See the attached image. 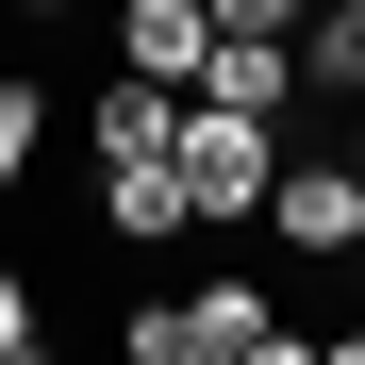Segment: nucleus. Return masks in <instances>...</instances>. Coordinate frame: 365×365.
<instances>
[{"label": "nucleus", "mask_w": 365, "mask_h": 365, "mask_svg": "<svg viewBox=\"0 0 365 365\" xmlns=\"http://www.w3.org/2000/svg\"><path fill=\"white\" fill-rule=\"evenodd\" d=\"M0 17H83V0H0Z\"/></svg>", "instance_id": "10"}, {"label": "nucleus", "mask_w": 365, "mask_h": 365, "mask_svg": "<svg viewBox=\"0 0 365 365\" xmlns=\"http://www.w3.org/2000/svg\"><path fill=\"white\" fill-rule=\"evenodd\" d=\"M83 133H100V166H150V150L182 133V83H150V67H116V83H100V116H83Z\"/></svg>", "instance_id": "5"}, {"label": "nucleus", "mask_w": 365, "mask_h": 365, "mask_svg": "<svg viewBox=\"0 0 365 365\" xmlns=\"http://www.w3.org/2000/svg\"><path fill=\"white\" fill-rule=\"evenodd\" d=\"M266 232H282V250H316V266H349V250H365V182H349V150L282 166V182H266Z\"/></svg>", "instance_id": "3"}, {"label": "nucleus", "mask_w": 365, "mask_h": 365, "mask_svg": "<svg viewBox=\"0 0 365 365\" xmlns=\"http://www.w3.org/2000/svg\"><path fill=\"white\" fill-rule=\"evenodd\" d=\"M116 50H133L150 83H200L216 67V17H200V0H116Z\"/></svg>", "instance_id": "4"}, {"label": "nucleus", "mask_w": 365, "mask_h": 365, "mask_svg": "<svg viewBox=\"0 0 365 365\" xmlns=\"http://www.w3.org/2000/svg\"><path fill=\"white\" fill-rule=\"evenodd\" d=\"M100 216H116V250H166L182 232V166L150 150V166H100Z\"/></svg>", "instance_id": "7"}, {"label": "nucleus", "mask_w": 365, "mask_h": 365, "mask_svg": "<svg viewBox=\"0 0 365 365\" xmlns=\"http://www.w3.org/2000/svg\"><path fill=\"white\" fill-rule=\"evenodd\" d=\"M200 100H250V116H282V100H299V34H216Z\"/></svg>", "instance_id": "6"}, {"label": "nucleus", "mask_w": 365, "mask_h": 365, "mask_svg": "<svg viewBox=\"0 0 365 365\" xmlns=\"http://www.w3.org/2000/svg\"><path fill=\"white\" fill-rule=\"evenodd\" d=\"M349 182H365V100H349Z\"/></svg>", "instance_id": "11"}, {"label": "nucleus", "mask_w": 365, "mask_h": 365, "mask_svg": "<svg viewBox=\"0 0 365 365\" xmlns=\"http://www.w3.org/2000/svg\"><path fill=\"white\" fill-rule=\"evenodd\" d=\"M133 365H299V332L266 316V282H200V299H150V316H116Z\"/></svg>", "instance_id": "2"}, {"label": "nucleus", "mask_w": 365, "mask_h": 365, "mask_svg": "<svg viewBox=\"0 0 365 365\" xmlns=\"http://www.w3.org/2000/svg\"><path fill=\"white\" fill-rule=\"evenodd\" d=\"M34 349H50V316H34V282H17V266H0V365H34Z\"/></svg>", "instance_id": "9"}, {"label": "nucleus", "mask_w": 365, "mask_h": 365, "mask_svg": "<svg viewBox=\"0 0 365 365\" xmlns=\"http://www.w3.org/2000/svg\"><path fill=\"white\" fill-rule=\"evenodd\" d=\"M166 166H182V216H216V232H266L282 116H250V100H200V83H182V133H166Z\"/></svg>", "instance_id": "1"}, {"label": "nucleus", "mask_w": 365, "mask_h": 365, "mask_svg": "<svg viewBox=\"0 0 365 365\" xmlns=\"http://www.w3.org/2000/svg\"><path fill=\"white\" fill-rule=\"evenodd\" d=\"M34 133H50V100H34L17 67H0V200H17V166H34Z\"/></svg>", "instance_id": "8"}]
</instances>
